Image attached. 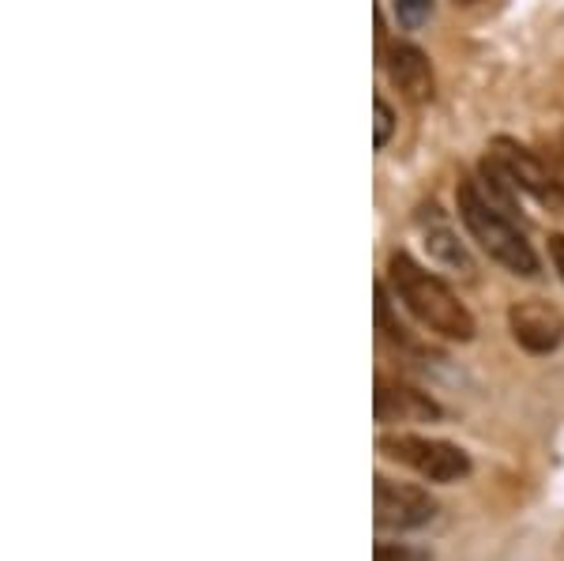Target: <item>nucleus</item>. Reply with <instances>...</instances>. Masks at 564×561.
<instances>
[{
	"label": "nucleus",
	"mask_w": 564,
	"mask_h": 561,
	"mask_svg": "<svg viewBox=\"0 0 564 561\" xmlns=\"http://www.w3.org/2000/svg\"><path fill=\"white\" fill-rule=\"evenodd\" d=\"M388 283L399 302H403L425 328L436 332V336L456 339V343L475 339V316L459 302V294L452 291L441 276H433L430 268L417 265L411 252H391Z\"/></svg>",
	"instance_id": "nucleus-1"
},
{
	"label": "nucleus",
	"mask_w": 564,
	"mask_h": 561,
	"mask_svg": "<svg viewBox=\"0 0 564 561\" xmlns=\"http://www.w3.org/2000/svg\"><path fill=\"white\" fill-rule=\"evenodd\" d=\"M456 207H459V219L470 230V238L478 241L497 265H505L512 276H539V252L531 249V241L523 238V230L516 226V219L508 212L489 201L481 193V185L475 177H459L456 185Z\"/></svg>",
	"instance_id": "nucleus-2"
},
{
	"label": "nucleus",
	"mask_w": 564,
	"mask_h": 561,
	"mask_svg": "<svg viewBox=\"0 0 564 561\" xmlns=\"http://www.w3.org/2000/svg\"><path fill=\"white\" fill-rule=\"evenodd\" d=\"M377 449L384 452L388 460H399V464L414 467L422 478L430 483H459V478L470 475V456L452 441L441 438H425V433H384L377 441Z\"/></svg>",
	"instance_id": "nucleus-3"
},
{
	"label": "nucleus",
	"mask_w": 564,
	"mask_h": 561,
	"mask_svg": "<svg viewBox=\"0 0 564 561\" xmlns=\"http://www.w3.org/2000/svg\"><path fill=\"white\" fill-rule=\"evenodd\" d=\"M436 517V501L430 490L414 483H395L388 475L372 478V520L384 531H414Z\"/></svg>",
	"instance_id": "nucleus-4"
},
{
	"label": "nucleus",
	"mask_w": 564,
	"mask_h": 561,
	"mask_svg": "<svg viewBox=\"0 0 564 561\" xmlns=\"http://www.w3.org/2000/svg\"><path fill=\"white\" fill-rule=\"evenodd\" d=\"M489 159L497 162L500 174L512 181L516 188L531 193L534 201H561L550 166H545V159L539 155V151L523 148L520 140H512V136H497V140L489 143Z\"/></svg>",
	"instance_id": "nucleus-5"
},
{
	"label": "nucleus",
	"mask_w": 564,
	"mask_h": 561,
	"mask_svg": "<svg viewBox=\"0 0 564 561\" xmlns=\"http://www.w3.org/2000/svg\"><path fill=\"white\" fill-rule=\"evenodd\" d=\"M508 328L512 339L531 355H550L564 343V313L542 298H523L508 310Z\"/></svg>",
	"instance_id": "nucleus-6"
},
{
	"label": "nucleus",
	"mask_w": 564,
	"mask_h": 561,
	"mask_svg": "<svg viewBox=\"0 0 564 561\" xmlns=\"http://www.w3.org/2000/svg\"><path fill=\"white\" fill-rule=\"evenodd\" d=\"M372 414L377 422H430L441 419V407H436L430 396L417 392L414 385L395 381V377H377V392H372Z\"/></svg>",
	"instance_id": "nucleus-7"
},
{
	"label": "nucleus",
	"mask_w": 564,
	"mask_h": 561,
	"mask_svg": "<svg viewBox=\"0 0 564 561\" xmlns=\"http://www.w3.org/2000/svg\"><path fill=\"white\" fill-rule=\"evenodd\" d=\"M384 68H388V79L403 90L411 103H430L433 90H436V79H433V65L417 45L411 42H395L384 50Z\"/></svg>",
	"instance_id": "nucleus-8"
},
{
	"label": "nucleus",
	"mask_w": 564,
	"mask_h": 561,
	"mask_svg": "<svg viewBox=\"0 0 564 561\" xmlns=\"http://www.w3.org/2000/svg\"><path fill=\"white\" fill-rule=\"evenodd\" d=\"M417 226H422L425 249H430L433 260H441V265L452 268V271H463V276H470V271H475V260H470V252L459 241L456 226L448 223V215H444L441 207H436V204L417 207Z\"/></svg>",
	"instance_id": "nucleus-9"
},
{
	"label": "nucleus",
	"mask_w": 564,
	"mask_h": 561,
	"mask_svg": "<svg viewBox=\"0 0 564 561\" xmlns=\"http://www.w3.org/2000/svg\"><path fill=\"white\" fill-rule=\"evenodd\" d=\"M377 324L391 343H403V347L411 343V332H406L403 321H395V313H391V298H388L384 283H377Z\"/></svg>",
	"instance_id": "nucleus-10"
},
{
	"label": "nucleus",
	"mask_w": 564,
	"mask_h": 561,
	"mask_svg": "<svg viewBox=\"0 0 564 561\" xmlns=\"http://www.w3.org/2000/svg\"><path fill=\"white\" fill-rule=\"evenodd\" d=\"M430 15H433V0H395V20L406 31H417Z\"/></svg>",
	"instance_id": "nucleus-11"
},
{
	"label": "nucleus",
	"mask_w": 564,
	"mask_h": 561,
	"mask_svg": "<svg viewBox=\"0 0 564 561\" xmlns=\"http://www.w3.org/2000/svg\"><path fill=\"white\" fill-rule=\"evenodd\" d=\"M372 110H377V121H372V143L384 148V143L391 140V132H395V110L388 106L384 95L372 98Z\"/></svg>",
	"instance_id": "nucleus-12"
},
{
	"label": "nucleus",
	"mask_w": 564,
	"mask_h": 561,
	"mask_svg": "<svg viewBox=\"0 0 564 561\" xmlns=\"http://www.w3.org/2000/svg\"><path fill=\"white\" fill-rule=\"evenodd\" d=\"M372 561H430V554L406 547V542H377V550H372Z\"/></svg>",
	"instance_id": "nucleus-13"
},
{
	"label": "nucleus",
	"mask_w": 564,
	"mask_h": 561,
	"mask_svg": "<svg viewBox=\"0 0 564 561\" xmlns=\"http://www.w3.org/2000/svg\"><path fill=\"white\" fill-rule=\"evenodd\" d=\"M550 260L557 268V276L564 279V234H550Z\"/></svg>",
	"instance_id": "nucleus-14"
},
{
	"label": "nucleus",
	"mask_w": 564,
	"mask_h": 561,
	"mask_svg": "<svg viewBox=\"0 0 564 561\" xmlns=\"http://www.w3.org/2000/svg\"><path fill=\"white\" fill-rule=\"evenodd\" d=\"M557 148H561V151H564V132H561V143H557Z\"/></svg>",
	"instance_id": "nucleus-15"
},
{
	"label": "nucleus",
	"mask_w": 564,
	"mask_h": 561,
	"mask_svg": "<svg viewBox=\"0 0 564 561\" xmlns=\"http://www.w3.org/2000/svg\"><path fill=\"white\" fill-rule=\"evenodd\" d=\"M463 4H470V0H463Z\"/></svg>",
	"instance_id": "nucleus-16"
}]
</instances>
